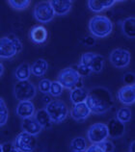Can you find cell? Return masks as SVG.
I'll return each mask as SVG.
<instances>
[{
	"label": "cell",
	"instance_id": "1",
	"mask_svg": "<svg viewBox=\"0 0 135 152\" xmlns=\"http://www.w3.org/2000/svg\"><path fill=\"white\" fill-rule=\"evenodd\" d=\"M91 113L97 115L104 114L114 105L113 96L111 93L103 87H97L91 90L85 100Z\"/></svg>",
	"mask_w": 135,
	"mask_h": 152
},
{
	"label": "cell",
	"instance_id": "2",
	"mask_svg": "<svg viewBox=\"0 0 135 152\" xmlns=\"http://www.w3.org/2000/svg\"><path fill=\"white\" fill-rule=\"evenodd\" d=\"M22 50V43L14 34L0 39V58L11 59Z\"/></svg>",
	"mask_w": 135,
	"mask_h": 152
},
{
	"label": "cell",
	"instance_id": "3",
	"mask_svg": "<svg viewBox=\"0 0 135 152\" xmlns=\"http://www.w3.org/2000/svg\"><path fill=\"white\" fill-rule=\"evenodd\" d=\"M89 29L91 34L95 37L105 38L112 32L113 23L105 15H97L90 19Z\"/></svg>",
	"mask_w": 135,
	"mask_h": 152
},
{
	"label": "cell",
	"instance_id": "4",
	"mask_svg": "<svg viewBox=\"0 0 135 152\" xmlns=\"http://www.w3.org/2000/svg\"><path fill=\"white\" fill-rule=\"evenodd\" d=\"M45 111L48 114L52 123H60L64 121L69 114L66 103L59 99H54L47 103Z\"/></svg>",
	"mask_w": 135,
	"mask_h": 152
},
{
	"label": "cell",
	"instance_id": "5",
	"mask_svg": "<svg viewBox=\"0 0 135 152\" xmlns=\"http://www.w3.org/2000/svg\"><path fill=\"white\" fill-rule=\"evenodd\" d=\"M14 94L15 98L19 101H30L36 96L37 90L35 85L29 80L18 81L14 87Z\"/></svg>",
	"mask_w": 135,
	"mask_h": 152
},
{
	"label": "cell",
	"instance_id": "6",
	"mask_svg": "<svg viewBox=\"0 0 135 152\" xmlns=\"http://www.w3.org/2000/svg\"><path fill=\"white\" fill-rule=\"evenodd\" d=\"M80 80H81V76L79 75L77 70L73 66L66 67V69H62L59 72L57 78V81L61 84L63 88L70 90L76 87V85Z\"/></svg>",
	"mask_w": 135,
	"mask_h": 152
},
{
	"label": "cell",
	"instance_id": "7",
	"mask_svg": "<svg viewBox=\"0 0 135 152\" xmlns=\"http://www.w3.org/2000/svg\"><path fill=\"white\" fill-rule=\"evenodd\" d=\"M34 18L41 23H47L51 21L55 17L54 11L49 1H43L38 3L34 8Z\"/></svg>",
	"mask_w": 135,
	"mask_h": 152
},
{
	"label": "cell",
	"instance_id": "8",
	"mask_svg": "<svg viewBox=\"0 0 135 152\" xmlns=\"http://www.w3.org/2000/svg\"><path fill=\"white\" fill-rule=\"evenodd\" d=\"M14 145L18 152H33L37 145V141L35 136L21 132L15 138Z\"/></svg>",
	"mask_w": 135,
	"mask_h": 152
},
{
	"label": "cell",
	"instance_id": "9",
	"mask_svg": "<svg viewBox=\"0 0 135 152\" xmlns=\"http://www.w3.org/2000/svg\"><path fill=\"white\" fill-rule=\"evenodd\" d=\"M87 136H88V140L92 143L102 142L109 137L106 124L98 122L91 125L88 129V132H87Z\"/></svg>",
	"mask_w": 135,
	"mask_h": 152
},
{
	"label": "cell",
	"instance_id": "10",
	"mask_svg": "<svg viewBox=\"0 0 135 152\" xmlns=\"http://www.w3.org/2000/svg\"><path fill=\"white\" fill-rule=\"evenodd\" d=\"M131 55L129 51L124 48H116L110 53L109 60L111 64L118 69H125L130 63Z\"/></svg>",
	"mask_w": 135,
	"mask_h": 152
},
{
	"label": "cell",
	"instance_id": "11",
	"mask_svg": "<svg viewBox=\"0 0 135 152\" xmlns=\"http://www.w3.org/2000/svg\"><path fill=\"white\" fill-rule=\"evenodd\" d=\"M118 98L125 105H131L135 102V85H125L118 91Z\"/></svg>",
	"mask_w": 135,
	"mask_h": 152
},
{
	"label": "cell",
	"instance_id": "12",
	"mask_svg": "<svg viewBox=\"0 0 135 152\" xmlns=\"http://www.w3.org/2000/svg\"><path fill=\"white\" fill-rule=\"evenodd\" d=\"M29 37L31 41L36 45H42V43L46 42L48 33H47V30L45 26L35 25L30 29Z\"/></svg>",
	"mask_w": 135,
	"mask_h": 152
},
{
	"label": "cell",
	"instance_id": "13",
	"mask_svg": "<svg viewBox=\"0 0 135 152\" xmlns=\"http://www.w3.org/2000/svg\"><path fill=\"white\" fill-rule=\"evenodd\" d=\"M91 115V111L85 102L74 104L70 112L71 118L77 121H83Z\"/></svg>",
	"mask_w": 135,
	"mask_h": 152
},
{
	"label": "cell",
	"instance_id": "14",
	"mask_svg": "<svg viewBox=\"0 0 135 152\" xmlns=\"http://www.w3.org/2000/svg\"><path fill=\"white\" fill-rule=\"evenodd\" d=\"M106 126L107 129H108V136L113 139L121 138L125 134V123L119 121L117 118H112L111 121H109L108 124Z\"/></svg>",
	"mask_w": 135,
	"mask_h": 152
},
{
	"label": "cell",
	"instance_id": "15",
	"mask_svg": "<svg viewBox=\"0 0 135 152\" xmlns=\"http://www.w3.org/2000/svg\"><path fill=\"white\" fill-rule=\"evenodd\" d=\"M21 128L23 132H26V133L33 135V136H37L38 134H40L43 129L42 126L39 124V122L36 121L34 115L30 118H23Z\"/></svg>",
	"mask_w": 135,
	"mask_h": 152
},
{
	"label": "cell",
	"instance_id": "16",
	"mask_svg": "<svg viewBox=\"0 0 135 152\" xmlns=\"http://www.w3.org/2000/svg\"><path fill=\"white\" fill-rule=\"evenodd\" d=\"M49 2L54 11V14L57 15H67L71 10V6H73V2L70 0H52Z\"/></svg>",
	"mask_w": 135,
	"mask_h": 152
},
{
	"label": "cell",
	"instance_id": "17",
	"mask_svg": "<svg viewBox=\"0 0 135 152\" xmlns=\"http://www.w3.org/2000/svg\"><path fill=\"white\" fill-rule=\"evenodd\" d=\"M35 106L32 101H21L17 107V110H15V113L22 118H30L33 117L35 115Z\"/></svg>",
	"mask_w": 135,
	"mask_h": 152
},
{
	"label": "cell",
	"instance_id": "18",
	"mask_svg": "<svg viewBox=\"0 0 135 152\" xmlns=\"http://www.w3.org/2000/svg\"><path fill=\"white\" fill-rule=\"evenodd\" d=\"M115 3H116L115 0H103V1L90 0V1H88V7L94 13H101V12L104 11L105 9L112 7Z\"/></svg>",
	"mask_w": 135,
	"mask_h": 152
},
{
	"label": "cell",
	"instance_id": "19",
	"mask_svg": "<svg viewBox=\"0 0 135 152\" xmlns=\"http://www.w3.org/2000/svg\"><path fill=\"white\" fill-rule=\"evenodd\" d=\"M48 69V63L45 59H38L33 63L32 66H30L31 73L37 77H42L45 74Z\"/></svg>",
	"mask_w": 135,
	"mask_h": 152
},
{
	"label": "cell",
	"instance_id": "20",
	"mask_svg": "<svg viewBox=\"0 0 135 152\" xmlns=\"http://www.w3.org/2000/svg\"><path fill=\"white\" fill-rule=\"evenodd\" d=\"M87 95H88V91H87L84 88H73L70 91V101L73 104H78L85 102Z\"/></svg>",
	"mask_w": 135,
	"mask_h": 152
},
{
	"label": "cell",
	"instance_id": "21",
	"mask_svg": "<svg viewBox=\"0 0 135 152\" xmlns=\"http://www.w3.org/2000/svg\"><path fill=\"white\" fill-rule=\"evenodd\" d=\"M123 33L129 39H134L135 37V18L134 17H129L125 18L122 23Z\"/></svg>",
	"mask_w": 135,
	"mask_h": 152
},
{
	"label": "cell",
	"instance_id": "22",
	"mask_svg": "<svg viewBox=\"0 0 135 152\" xmlns=\"http://www.w3.org/2000/svg\"><path fill=\"white\" fill-rule=\"evenodd\" d=\"M34 118L39 122V124L42 126V128H48L52 125V121H51L48 114L46 113L45 109H41L35 112Z\"/></svg>",
	"mask_w": 135,
	"mask_h": 152
},
{
	"label": "cell",
	"instance_id": "23",
	"mask_svg": "<svg viewBox=\"0 0 135 152\" xmlns=\"http://www.w3.org/2000/svg\"><path fill=\"white\" fill-rule=\"evenodd\" d=\"M30 75H31L30 66L26 63H23V64H21V65H19L15 71V76L18 81L28 80Z\"/></svg>",
	"mask_w": 135,
	"mask_h": 152
},
{
	"label": "cell",
	"instance_id": "24",
	"mask_svg": "<svg viewBox=\"0 0 135 152\" xmlns=\"http://www.w3.org/2000/svg\"><path fill=\"white\" fill-rule=\"evenodd\" d=\"M70 149L71 152H77V151H85L87 149V143L86 140L83 137H76L70 142Z\"/></svg>",
	"mask_w": 135,
	"mask_h": 152
},
{
	"label": "cell",
	"instance_id": "25",
	"mask_svg": "<svg viewBox=\"0 0 135 152\" xmlns=\"http://www.w3.org/2000/svg\"><path fill=\"white\" fill-rule=\"evenodd\" d=\"M131 115H132L131 110H130L128 107H122L117 112L116 118L119 121H121L123 123H126V122L130 121Z\"/></svg>",
	"mask_w": 135,
	"mask_h": 152
},
{
	"label": "cell",
	"instance_id": "26",
	"mask_svg": "<svg viewBox=\"0 0 135 152\" xmlns=\"http://www.w3.org/2000/svg\"><path fill=\"white\" fill-rule=\"evenodd\" d=\"M103 69V57L100 54H95L91 63L90 69L92 72H101Z\"/></svg>",
	"mask_w": 135,
	"mask_h": 152
},
{
	"label": "cell",
	"instance_id": "27",
	"mask_svg": "<svg viewBox=\"0 0 135 152\" xmlns=\"http://www.w3.org/2000/svg\"><path fill=\"white\" fill-rule=\"evenodd\" d=\"M8 3L15 10H24L29 7L31 1L30 0H10Z\"/></svg>",
	"mask_w": 135,
	"mask_h": 152
},
{
	"label": "cell",
	"instance_id": "28",
	"mask_svg": "<svg viewBox=\"0 0 135 152\" xmlns=\"http://www.w3.org/2000/svg\"><path fill=\"white\" fill-rule=\"evenodd\" d=\"M63 91H64V88H63V86L58 81L51 82L49 94L52 95V96H60L63 94Z\"/></svg>",
	"mask_w": 135,
	"mask_h": 152
},
{
	"label": "cell",
	"instance_id": "29",
	"mask_svg": "<svg viewBox=\"0 0 135 152\" xmlns=\"http://www.w3.org/2000/svg\"><path fill=\"white\" fill-rule=\"evenodd\" d=\"M95 54H96V53H94V52H86V53L82 54L80 63H79V64H81V65L85 66H88L90 69L91 63H92V60L94 58Z\"/></svg>",
	"mask_w": 135,
	"mask_h": 152
},
{
	"label": "cell",
	"instance_id": "30",
	"mask_svg": "<svg viewBox=\"0 0 135 152\" xmlns=\"http://www.w3.org/2000/svg\"><path fill=\"white\" fill-rule=\"evenodd\" d=\"M51 81L49 79H43L39 82V90L43 94H49Z\"/></svg>",
	"mask_w": 135,
	"mask_h": 152
},
{
	"label": "cell",
	"instance_id": "31",
	"mask_svg": "<svg viewBox=\"0 0 135 152\" xmlns=\"http://www.w3.org/2000/svg\"><path fill=\"white\" fill-rule=\"evenodd\" d=\"M74 69L77 70V72L79 73L80 76H88V75H90L91 72H92L88 66H83V65H81V64H78V65L76 66V67H74Z\"/></svg>",
	"mask_w": 135,
	"mask_h": 152
},
{
	"label": "cell",
	"instance_id": "32",
	"mask_svg": "<svg viewBox=\"0 0 135 152\" xmlns=\"http://www.w3.org/2000/svg\"><path fill=\"white\" fill-rule=\"evenodd\" d=\"M85 152H105L101 143H93L89 147H87Z\"/></svg>",
	"mask_w": 135,
	"mask_h": 152
},
{
	"label": "cell",
	"instance_id": "33",
	"mask_svg": "<svg viewBox=\"0 0 135 152\" xmlns=\"http://www.w3.org/2000/svg\"><path fill=\"white\" fill-rule=\"evenodd\" d=\"M101 143V145L103 146V149H104L105 152H113L114 151V145L112 142L108 141V140H105V141H103Z\"/></svg>",
	"mask_w": 135,
	"mask_h": 152
},
{
	"label": "cell",
	"instance_id": "34",
	"mask_svg": "<svg viewBox=\"0 0 135 152\" xmlns=\"http://www.w3.org/2000/svg\"><path fill=\"white\" fill-rule=\"evenodd\" d=\"M124 82L126 85H134V73L128 72L124 75Z\"/></svg>",
	"mask_w": 135,
	"mask_h": 152
},
{
	"label": "cell",
	"instance_id": "35",
	"mask_svg": "<svg viewBox=\"0 0 135 152\" xmlns=\"http://www.w3.org/2000/svg\"><path fill=\"white\" fill-rule=\"evenodd\" d=\"M2 148L3 152H18V149L15 147V145L11 142H6L2 145Z\"/></svg>",
	"mask_w": 135,
	"mask_h": 152
},
{
	"label": "cell",
	"instance_id": "36",
	"mask_svg": "<svg viewBox=\"0 0 135 152\" xmlns=\"http://www.w3.org/2000/svg\"><path fill=\"white\" fill-rule=\"evenodd\" d=\"M8 118H9V113H8V111L0 113V126H3L6 124L8 121Z\"/></svg>",
	"mask_w": 135,
	"mask_h": 152
},
{
	"label": "cell",
	"instance_id": "37",
	"mask_svg": "<svg viewBox=\"0 0 135 152\" xmlns=\"http://www.w3.org/2000/svg\"><path fill=\"white\" fill-rule=\"evenodd\" d=\"M83 43L88 46H93L95 43H96V39H95L94 37H92V36H88V37H86L84 39H83Z\"/></svg>",
	"mask_w": 135,
	"mask_h": 152
},
{
	"label": "cell",
	"instance_id": "38",
	"mask_svg": "<svg viewBox=\"0 0 135 152\" xmlns=\"http://www.w3.org/2000/svg\"><path fill=\"white\" fill-rule=\"evenodd\" d=\"M5 111H8L6 103H5V101H4V99L2 97H0V113L5 112Z\"/></svg>",
	"mask_w": 135,
	"mask_h": 152
},
{
	"label": "cell",
	"instance_id": "39",
	"mask_svg": "<svg viewBox=\"0 0 135 152\" xmlns=\"http://www.w3.org/2000/svg\"><path fill=\"white\" fill-rule=\"evenodd\" d=\"M3 71H4V66H3L2 62L0 61V77H1V75H2V73H3Z\"/></svg>",
	"mask_w": 135,
	"mask_h": 152
},
{
	"label": "cell",
	"instance_id": "40",
	"mask_svg": "<svg viewBox=\"0 0 135 152\" xmlns=\"http://www.w3.org/2000/svg\"><path fill=\"white\" fill-rule=\"evenodd\" d=\"M134 146H135V142L133 141L131 143H130V149H129V152H134Z\"/></svg>",
	"mask_w": 135,
	"mask_h": 152
},
{
	"label": "cell",
	"instance_id": "41",
	"mask_svg": "<svg viewBox=\"0 0 135 152\" xmlns=\"http://www.w3.org/2000/svg\"><path fill=\"white\" fill-rule=\"evenodd\" d=\"M0 152H3V148H2V145L0 143Z\"/></svg>",
	"mask_w": 135,
	"mask_h": 152
},
{
	"label": "cell",
	"instance_id": "42",
	"mask_svg": "<svg viewBox=\"0 0 135 152\" xmlns=\"http://www.w3.org/2000/svg\"><path fill=\"white\" fill-rule=\"evenodd\" d=\"M77 152H85V151H77Z\"/></svg>",
	"mask_w": 135,
	"mask_h": 152
}]
</instances>
